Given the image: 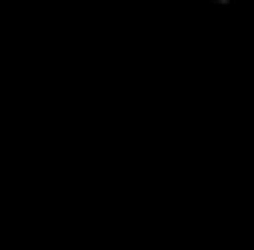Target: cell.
<instances>
[{"instance_id":"cell-1","label":"cell","mask_w":254,"mask_h":250,"mask_svg":"<svg viewBox=\"0 0 254 250\" xmlns=\"http://www.w3.org/2000/svg\"><path fill=\"white\" fill-rule=\"evenodd\" d=\"M222 4H226V0H222Z\"/></svg>"}]
</instances>
